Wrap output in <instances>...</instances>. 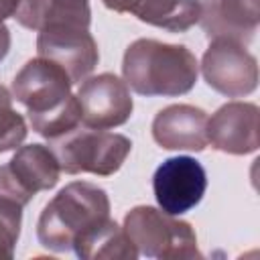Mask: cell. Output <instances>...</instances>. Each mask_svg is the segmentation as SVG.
Instances as JSON below:
<instances>
[{
    "instance_id": "obj_10",
    "label": "cell",
    "mask_w": 260,
    "mask_h": 260,
    "mask_svg": "<svg viewBox=\"0 0 260 260\" xmlns=\"http://www.w3.org/2000/svg\"><path fill=\"white\" fill-rule=\"evenodd\" d=\"M81 108V124L93 130H108L122 126L132 116V95L118 75L100 73L85 77L77 91Z\"/></svg>"
},
{
    "instance_id": "obj_12",
    "label": "cell",
    "mask_w": 260,
    "mask_h": 260,
    "mask_svg": "<svg viewBox=\"0 0 260 260\" xmlns=\"http://www.w3.org/2000/svg\"><path fill=\"white\" fill-rule=\"evenodd\" d=\"M199 24L205 35L213 39H225L240 45H248L260 18V0H197Z\"/></svg>"
},
{
    "instance_id": "obj_18",
    "label": "cell",
    "mask_w": 260,
    "mask_h": 260,
    "mask_svg": "<svg viewBox=\"0 0 260 260\" xmlns=\"http://www.w3.org/2000/svg\"><path fill=\"white\" fill-rule=\"evenodd\" d=\"M89 22H91V12L87 0H51V12L45 26L73 24V26L89 28Z\"/></svg>"
},
{
    "instance_id": "obj_7",
    "label": "cell",
    "mask_w": 260,
    "mask_h": 260,
    "mask_svg": "<svg viewBox=\"0 0 260 260\" xmlns=\"http://www.w3.org/2000/svg\"><path fill=\"white\" fill-rule=\"evenodd\" d=\"M201 73L211 89L225 98H244L258 85V61L240 43L213 39L203 53Z\"/></svg>"
},
{
    "instance_id": "obj_5",
    "label": "cell",
    "mask_w": 260,
    "mask_h": 260,
    "mask_svg": "<svg viewBox=\"0 0 260 260\" xmlns=\"http://www.w3.org/2000/svg\"><path fill=\"white\" fill-rule=\"evenodd\" d=\"M53 152L61 171L67 175L91 173L98 177H110L128 158L132 150L130 138L106 130H71L69 134L51 140Z\"/></svg>"
},
{
    "instance_id": "obj_8",
    "label": "cell",
    "mask_w": 260,
    "mask_h": 260,
    "mask_svg": "<svg viewBox=\"0 0 260 260\" xmlns=\"http://www.w3.org/2000/svg\"><path fill=\"white\" fill-rule=\"evenodd\" d=\"M37 53L57 63L71 79L81 83L98 65L100 51L89 28L73 24H49L39 30Z\"/></svg>"
},
{
    "instance_id": "obj_21",
    "label": "cell",
    "mask_w": 260,
    "mask_h": 260,
    "mask_svg": "<svg viewBox=\"0 0 260 260\" xmlns=\"http://www.w3.org/2000/svg\"><path fill=\"white\" fill-rule=\"evenodd\" d=\"M8 51H10V30L4 22H0V61H4Z\"/></svg>"
},
{
    "instance_id": "obj_22",
    "label": "cell",
    "mask_w": 260,
    "mask_h": 260,
    "mask_svg": "<svg viewBox=\"0 0 260 260\" xmlns=\"http://www.w3.org/2000/svg\"><path fill=\"white\" fill-rule=\"evenodd\" d=\"M18 6V0H0V22L10 18Z\"/></svg>"
},
{
    "instance_id": "obj_20",
    "label": "cell",
    "mask_w": 260,
    "mask_h": 260,
    "mask_svg": "<svg viewBox=\"0 0 260 260\" xmlns=\"http://www.w3.org/2000/svg\"><path fill=\"white\" fill-rule=\"evenodd\" d=\"M106 8L120 14H136L144 0H102Z\"/></svg>"
},
{
    "instance_id": "obj_14",
    "label": "cell",
    "mask_w": 260,
    "mask_h": 260,
    "mask_svg": "<svg viewBox=\"0 0 260 260\" xmlns=\"http://www.w3.org/2000/svg\"><path fill=\"white\" fill-rule=\"evenodd\" d=\"M73 252L83 260H134L138 250L120 228L110 217L87 230L75 244Z\"/></svg>"
},
{
    "instance_id": "obj_2",
    "label": "cell",
    "mask_w": 260,
    "mask_h": 260,
    "mask_svg": "<svg viewBox=\"0 0 260 260\" xmlns=\"http://www.w3.org/2000/svg\"><path fill=\"white\" fill-rule=\"evenodd\" d=\"M122 75L126 85L140 95L177 98L193 89L199 63L185 45L136 39L124 53Z\"/></svg>"
},
{
    "instance_id": "obj_11",
    "label": "cell",
    "mask_w": 260,
    "mask_h": 260,
    "mask_svg": "<svg viewBox=\"0 0 260 260\" xmlns=\"http://www.w3.org/2000/svg\"><path fill=\"white\" fill-rule=\"evenodd\" d=\"M258 106L250 102L223 104L207 118V140L225 154H250L258 150Z\"/></svg>"
},
{
    "instance_id": "obj_6",
    "label": "cell",
    "mask_w": 260,
    "mask_h": 260,
    "mask_svg": "<svg viewBox=\"0 0 260 260\" xmlns=\"http://www.w3.org/2000/svg\"><path fill=\"white\" fill-rule=\"evenodd\" d=\"M59 160L45 144L20 146L8 165L0 167V197L26 205L37 193L49 191L59 181Z\"/></svg>"
},
{
    "instance_id": "obj_1",
    "label": "cell",
    "mask_w": 260,
    "mask_h": 260,
    "mask_svg": "<svg viewBox=\"0 0 260 260\" xmlns=\"http://www.w3.org/2000/svg\"><path fill=\"white\" fill-rule=\"evenodd\" d=\"M69 75L53 61L37 57L22 65L12 79V98L28 112L37 134L57 140L81 124L77 95L71 93Z\"/></svg>"
},
{
    "instance_id": "obj_16",
    "label": "cell",
    "mask_w": 260,
    "mask_h": 260,
    "mask_svg": "<svg viewBox=\"0 0 260 260\" xmlns=\"http://www.w3.org/2000/svg\"><path fill=\"white\" fill-rule=\"evenodd\" d=\"M26 122L24 118L12 108L10 91L0 85V152L14 150L26 138Z\"/></svg>"
},
{
    "instance_id": "obj_13",
    "label": "cell",
    "mask_w": 260,
    "mask_h": 260,
    "mask_svg": "<svg viewBox=\"0 0 260 260\" xmlns=\"http://www.w3.org/2000/svg\"><path fill=\"white\" fill-rule=\"evenodd\" d=\"M152 138L165 150L201 152L207 140V114L189 104L162 108L152 120Z\"/></svg>"
},
{
    "instance_id": "obj_19",
    "label": "cell",
    "mask_w": 260,
    "mask_h": 260,
    "mask_svg": "<svg viewBox=\"0 0 260 260\" xmlns=\"http://www.w3.org/2000/svg\"><path fill=\"white\" fill-rule=\"evenodd\" d=\"M51 12V0H18V6L12 14V18L30 30H41Z\"/></svg>"
},
{
    "instance_id": "obj_17",
    "label": "cell",
    "mask_w": 260,
    "mask_h": 260,
    "mask_svg": "<svg viewBox=\"0 0 260 260\" xmlns=\"http://www.w3.org/2000/svg\"><path fill=\"white\" fill-rule=\"evenodd\" d=\"M22 205L0 197V260H10L20 236Z\"/></svg>"
},
{
    "instance_id": "obj_4",
    "label": "cell",
    "mask_w": 260,
    "mask_h": 260,
    "mask_svg": "<svg viewBox=\"0 0 260 260\" xmlns=\"http://www.w3.org/2000/svg\"><path fill=\"white\" fill-rule=\"evenodd\" d=\"M124 232L138 250L148 258H203L197 248V236L191 223L175 219L150 205H138L124 217Z\"/></svg>"
},
{
    "instance_id": "obj_15",
    "label": "cell",
    "mask_w": 260,
    "mask_h": 260,
    "mask_svg": "<svg viewBox=\"0 0 260 260\" xmlns=\"http://www.w3.org/2000/svg\"><path fill=\"white\" fill-rule=\"evenodd\" d=\"M138 20L165 28L169 32H185L199 22L197 0H144L138 12Z\"/></svg>"
},
{
    "instance_id": "obj_9",
    "label": "cell",
    "mask_w": 260,
    "mask_h": 260,
    "mask_svg": "<svg viewBox=\"0 0 260 260\" xmlns=\"http://www.w3.org/2000/svg\"><path fill=\"white\" fill-rule=\"evenodd\" d=\"M207 189V173L193 156H171L152 175V191L160 211L181 215L199 205Z\"/></svg>"
},
{
    "instance_id": "obj_3",
    "label": "cell",
    "mask_w": 260,
    "mask_h": 260,
    "mask_svg": "<svg viewBox=\"0 0 260 260\" xmlns=\"http://www.w3.org/2000/svg\"><path fill=\"white\" fill-rule=\"evenodd\" d=\"M108 217V193L93 183L73 181L43 207L37 221V238L47 250L69 252L87 230Z\"/></svg>"
}]
</instances>
